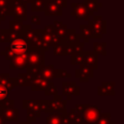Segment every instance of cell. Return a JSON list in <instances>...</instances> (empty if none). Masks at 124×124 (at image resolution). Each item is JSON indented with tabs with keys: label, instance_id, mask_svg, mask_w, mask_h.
Listing matches in <instances>:
<instances>
[{
	"label": "cell",
	"instance_id": "52a82bcc",
	"mask_svg": "<svg viewBox=\"0 0 124 124\" xmlns=\"http://www.w3.org/2000/svg\"><path fill=\"white\" fill-rule=\"evenodd\" d=\"M27 53L16 54L11 59L10 69H24L26 68V60H27Z\"/></svg>",
	"mask_w": 124,
	"mask_h": 124
},
{
	"label": "cell",
	"instance_id": "4fadbf2b",
	"mask_svg": "<svg viewBox=\"0 0 124 124\" xmlns=\"http://www.w3.org/2000/svg\"><path fill=\"white\" fill-rule=\"evenodd\" d=\"M38 74L48 81H51L54 78H56V70L53 68L52 65H48V66H44L43 65L40 68Z\"/></svg>",
	"mask_w": 124,
	"mask_h": 124
},
{
	"label": "cell",
	"instance_id": "7402d4cb",
	"mask_svg": "<svg viewBox=\"0 0 124 124\" xmlns=\"http://www.w3.org/2000/svg\"><path fill=\"white\" fill-rule=\"evenodd\" d=\"M94 52L106 55V43H94Z\"/></svg>",
	"mask_w": 124,
	"mask_h": 124
},
{
	"label": "cell",
	"instance_id": "7a4b0ae2",
	"mask_svg": "<svg viewBox=\"0 0 124 124\" xmlns=\"http://www.w3.org/2000/svg\"><path fill=\"white\" fill-rule=\"evenodd\" d=\"M101 113L100 108L92 104L85 105L83 110L80 112L83 124H95Z\"/></svg>",
	"mask_w": 124,
	"mask_h": 124
},
{
	"label": "cell",
	"instance_id": "8992f818",
	"mask_svg": "<svg viewBox=\"0 0 124 124\" xmlns=\"http://www.w3.org/2000/svg\"><path fill=\"white\" fill-rule=\"evenodd\" d=\"M49 108H50V113L51 112H61L64 113L65 111V105H66V100L62 99L61 96H58L57 94L55 95L54 99L51 101H48Z\"/></svg>",
	"mask_w": 124,
	"mask_h": 124
},
{
	"label": "cell",
	"instance_id": "836d02e7",
	"mask_svg": "<svg viewBox=\"0 0 124 124\" xmlns=\"http://www.w3.org/2000/svg\"><path fill=\"white\" fill-rule=\"evenodd\" d=\"M31 22L33 23V24H40V17L39 16H32V18H31Z\"/></svg>",
	"mask_w": 124,
	"mask_h": 124
},
{
	"label": "cell",
	"instance_id": "4316f807",
	"mask_svg": "<svg viewBox=\"0 0 124 124\" xmlns=\"http://www.w3.org/2000/svg\"><path fill=\"white\" fill-rule=\"evenodd\" d=\"M46 5L45 0H33L32 2V10L33 11H41L44 9Z\"/></svg>",
	"mask_w": 124,
	"mask_h": 124
},
{
	"label": "cell",
	"instance_id": "1f68e13d",
	"mask_svg": "<svg viewBox=\"0 0 124 124\" xmlns=\"http://www.w3.org/2000/svg\"><path fill=\"white\" fill-rule=\"evenodd\" d=\"M10 78L9 74H0V84H6Z\"/></svg>",
	"mask_w": 124,
	"mask_h": 124
},
{
	"label": "cell",
	"instance_id": "4dcf8cb0",
	"mask_svg": "<svg viewBox=\"0 0 124 124\" xmlns=\"http://www.w3.org/2000/svg\"><path fill=\"white\" fill-rule=\"evenodd\" d=\"M56 78H71V74L67 73L64 70L57 69L56 70Z\"/></svg>",
	"mask_w": 124,
	"mask_h": 124
},
{
	"label": "cell",
	"instance_id": "5bb4252c",
	"mask_svg": "<svg viewBox=\"0 0 124 124\" xmlns=\"http://www.w3.org/2000/svg\"><path fill=\"white\" fill-rule=\"evenodd\" d=\"M45 6H46L45 14L46 16H61L62 15V7L56 4L53 0H49L47 3H46Z\"/></svg>",
	"mask_w": 124,
	"mask_h": 124
},
{
	"label": "cell",
	"instance_id": "6da1fadb",
	"mask_svg": "<svg viewBox=\"0 0 124 124\" xmlns=\"http://www.w3.org/2000/svg\"><path fill=\"white\" fill-rule=\"evenodd\" d=\"M45 50L42 48L32 47L28 50L27 60H26V69L27 73L31 76L38 73L40 68L44 65L45 61Z\"/></svg>",
	"mask_w": 124,
	"mask_h": 124
},
{
	"label": "cell",
	"instance_id": "ffe728a7",
	"mask_svg": "<svg viewBox=\"0 0 124 124\" xmlns=\"http://www.w3.org/2000/svg\"><path fill=\"white\" fill-rule=\"evenodd\" d=\"M95 124H114L110 121V113H100Z\"/></svg>",
	"mask_w": 124,
	"mask_h": 124
},
{
	"label": "cell",
	"instance_id": "83f0119b",
	"mask_svg": "<svg viewBox=\"0 0 124 124\" xmlns=\"http://www.w3.org/2000/svg\"><path fill=\"white\" fill-rule=\"evenodd\" d=\"M57 93V88L56 86H54V84L52 83V81H49L48 86L46 87V89L45 90V94L46 95H56Z\"/></svg>",
	"mask_w": 124,
	"mask_h": 124
},
{
	"label": "cell",
	"instance_id": "277c9868",
	"mask_svg": "<svg viewBox=\"0 0 124 124\" xmlns=\"http://www.w3.org/2000/svg\"><path fill=\"white\" fill-rule=\"evenodd\" d=\"M89 26L91 28L92 37H102L106 32V22L102 20L101 17H95V19L89 21Z\"/></svg>",
	"mask_w": 124,
	"mask_h": 124
},
{
	"label": "cell",
	"instance_id": "ac0fdd59",
	"mask_svg": "<svg viewBox=\"0 0 124 124\" xmlns=\"http://www.w3.org/2000/svg\"><path fill=\"white\" fill-rule=\"evenodd\" d=\"M65 113V112H64ZM61 112H51L46 119V124H63V114Z\"/></svg>",
	"mask_w": 124,
	"mask_h": 124
},
{
	"label": "cell",
	"instance_id": "603a6c76",
	"mask_svg": "<svg viewBox=\"0 0 124 124\" xmlns=\"http://www.w3.org/2000/svg\"><path fill=\"white\" fill-rule=\"evenodd\" d=\"M71 61H72L73 65H79V66L83 65V54H82V52L72 54Z\"/></svg>",
	"mask_w": 124,
	"mask_h": 124
},
{
	"label": "cell",
	"instance_id": "7c38bea8",
	"mask_svg": "<svg viewBox=\"0 0 124 124\" xmlns=\"http://www.w3.org/2000/svg\"><path fill=\"white\" fill-rule=\"evenodd\" d=\"M83 54V65L91 68V69H96L98 64H97V54L94 51H85L82 52Z\"/></svg>",
	"mask_w": 124,
	"mask_h": 124
},
{
	"label": "cell",
	"instance_id": "484cf974",
	"mask_svg": "<svg viewBox=\"0 0 124 124\" xmlns=\"http://www.w3.org/2000/svg\"><path fill=\"white\" fill-rule=\"evenodd\" d=\"M85 7L89 13V15H92L93 12H95L97 10V4H96V0H85Z\"/></svg>",
	"mask_w": 124,
	"mask_h": 124
},
{
	"label": "cell",
	"instance_id": "cb8c5ba5",
	"mask_svg": "<svg viewBox=\"0 0 124 124\" xmlns=\"http://www.w3.org/2000/svg\"><path fill=\"white\" fill-rule=\"evenodd\" d=\"M53 53H54V55H68L65 44H60L59 46H54L53 47Z\"/></svg>",
	"mask_w": 124,
	"mask_h": 124
},
{
	"label": "cell",
	"instance_id": "2e32d148",
	"mask_svg": "<svg viewBox=\"0 0 124 124\" xmlns=\"http://www.w3.org/2000/svg\"><path fill=\"white\" fill-rule=\"evenodd\" d=\"M62 87L64 95H79V87L77 86L75 82H63Z\"/></svg>",
	"mask_w": 124,
	"mask_h": 124
},
{
	"label": "cell",
	"instance_id": "44dd1931",
	"mask_svg": "<svg viewBox=\"0 0 124 124\" xmlns=\"http://www.w3.org/2000/svg\"><path fill=\"white\" fill-rule=\"evenodd\" d=\"M80 30H81V35L84 39L85 42H88V39L92 37V32H91V28L89 25L85 26V25H80Z\"/></svg>",
	"mask_w": 124,
	"mask_h": 124
},
{
	"label": "cell",
	"instance_id": "e575fe53",
	"mask_svg": "<svg viewBox=\"0 0 124 124\" xmlns=\"http://www.w3.org/2000/svg\"><path fill=\"white\" fill-rule=\"evenodd\" d=\"M53 1H54L56 4H58L60 7H62V6L65 7V6H66V0H53Z\"/></svg>",
	"mask_w": 124,
	"mask_h": 124
},
{
	"label": "cell",
	"instance_id": "30bf717a",
	"mask_svg": "<svg viewBox=\"0 0 124 124\" xmlns=\"http://www.w3.org/2000/svg\"><path fill=\"white\" fill-rule=\"evenodd\" d=\"M93 69L88 68L84 65H80V67L76 70V77L78 78L81 82L88 81L89 78H93Z\"/></svg>",
	"mask_w": 124,
	"mask_h": 124
},
{
	"label": "cell",
	"instance_id": "ba28073f",
	"mask_svg": "<svg viewBox=\"0 0 124 124\" xmlns=\"http://www.w3.org/2000/svg\"><path fill=\"white\" fill-rule=\"evenodd\" d=\"M0 114L3 117L4 121L6 120V121L15 122V121H17V119H18V110L14 107L1 108Z\"/></svg>",
	"mask_w": 124,
	"mask_h": 124
},
{
	"label": "cell",
	"instance_id": "e0dca14e",
	"mask_svg": "<svg viewBox=\"0 0 124 124\" xmlns=\"http://www.w3.org/2000/svg\"><path fill=\"white\" fill-rule=\"evenodd\" d=\"M18 86H31L33 83V77L30 74H18V78H16Z\"/></svg>",
	"mask_w": 124,
	"mask_h": 124
},
{
	"label": "cell",
	"instance_id": "5b68a950",
	"mask_svg": "<svg viewBox=\"0 0 124 124\" xmlns=\"http://www.w3.org/2000/svg\"><path fill=\"white\" fill-rule=\"evenodd\" d=\"M13 16H15V20L22 21L26 20V5L24 2L20 0H15L14 6H13Z\"/></svg>",
	"mask_w": 124,
	"mask_h": 124
},
{
	"label": "cell",
	"instance_id": "d6a6232c",
	"mask_svg": "<svg viewBox=\"0 0 124 124\" xmlns=\"http://www.w3.org/2000/svg\"><path fill=\"white\" fill-rule=\"evenodd\" d=\"M114 82H106V81H104L103 83H102V86H104V87H106V88H108V89H112V90H114L113 88H114Z\"/></svg>",
	"mask_w": 124,
	"mask_h": 124
},
{
	"label": "cell",
	"instance_id": "3957f363",
	"mask_svg": "<svg viewBox=\"0 0 124 124\" xmlns=\"http://www.w3.org/2000/svg\"><path fill=\"white\" fill-rule=\"evenodd\" d=\"M9 48L11 50H13L15 52V54L16 55V54H21V53L28 52V50L30 48V45L24 38L18 36L17 38L14 39L11 42Z\"/></svg>",
	"mask_w": 124,
	"mask_h": 124
},
{
	"label": "cell",
	"instance_id": "8d00e7d4",
	"mask_svg": "<svg viewBox=\"0 0 124 124\" xmlns=\"http://www.w3.org/2000/svg\"><path fill=\"white\" fill-rule=\"evenodd\" d=\"M17 124H31V123L28 122V121H26V122H18Z\"/></svg>",
	"mask_w": 124,
	"mask_h": 124
},
{
	"label": "cell",
	"instance_id": "f1b7e54d",
	"mask_svg": "<svg viewBox=\"0 0 124 124\" xmlns=\"http://www.w3.org/2000/svg\"><path fill=\"white\" fill-rule=\"evenodd\" d=\"M0 54L3 55V56H5V59H6V60H11V59L16 55L15 52H14L13 50H11L9 47H6L5 50H3V51L0 52Z\"/></svg>",
	"mask_w": 124,
	"mask_h": 124
},
{
	"label": "cell",
	"instance_id": "9c48e42d",
	"mask_svg": "<svg viewBox=\"0 0 124 124\" xmlns=\"http://www.w3.org/2000/svg\"><path fill=\"white\" fill-rule=\"evenodd\" d=\"M72 15L78 19H88L89 13L84 4L73 3V13Z\"/></svg>",
	"mask_w": 124,
	"mask_h": 124
},
{
	"label": "cell",
	"instance_id": "d590c367",
	"mask_svg": "<svg viewBox=\"0 0 124 124\" xmlns=\"http://www.w3.org/2000/svg\"><path fill=\"white\" fill-rule=\"evenodd\" d=\"M4 119H3V117L1 116V114H0V124H4Z\"/></svg>",
	"mask_w": 124,
	"mask_h": 124
},
{
	"label": "cell",
	"instance_id": "9a60e30c",
	"mask_svg": "<svg viewBox=\"0 0 124 124\" xmlns=\"http://www.w3.org/2000/svg\"><path fill=\"white\" fill-rule=\"evenodd\" d=\"M33 78H34V80H33V83H32L31 86H32V90H34V91H38V90L45 91L46 89V87L48 86V84H49V81L45 79L41 76L34 77Z\"/></svg>",
	"mask_w": 124,
	"mask_h": 124
},
{
	"label": "cell",
	"instance_id": "d4e9b609",
	"mask_svg": "<svg viewBox=\"0 0 124 124\" xmlns=\"http://www.w3.org/2000/svg\"><path fill=\"white\" fill-rule=\"evenodd\" d=\"M9 92L10 91L7 89L5 84H0V103L9 99V96H10Z\"/></svg>",
	"mask_w": 124,
	"mask_h": 124
},
{
	"label": "cell",
	"instance_id": "8fae6325",
	"mask_svg": "<svg viewBox=\"0 0 124 124\" xmlns=\"http://www.w3.org/2000/svg\"><path fill=\"white\" fill-rule=\"evenodd\" d=\"M22 106L24 108L27 109V111L33 112L37 115V117H40L41 115V101L37 100H25L22 103Z\"/></svg>",
	"mask_w": 124,
	"mask_h": 124
},
{
	"label": "cell",
	"instance_id": "d6986e66",
	"mask_svg": "<svg viewBox=\"0 0 124 124\" xmlns=\"http://www.w3.org/2000/svg\"><path fill=\"white\" fill-rule=\"evenodd\" d=\"M23 30V24L21 21L17 20H11L10 21V31H12L15 34H20Z\"/></svg>",
	"mask_w": 124,
	"mask_h": 124
},
{
	"label": "cell",
	"instance_id": "f546056e",
	"mask_svg": "<svg viewBox=\"0 0 124 124\" xmlns=\"http://www.w3.org/2000/svg\"><path fill=\"white\" fill-rule=\"evenodd\" d=\"M98 94L99 95H114V90L106 88L104 86L98 87Z\"/></svg>",
	"mask_w": 124,
	"mask_h": 124
}]
</instances>
